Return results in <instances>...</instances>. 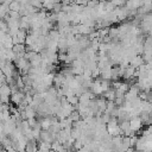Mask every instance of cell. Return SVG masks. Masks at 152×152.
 <instances>
[{"label":"cell","mask_w":152,"mask_h":152,"mask_svg":"<svg viewBox=\"0 0 152 152\" xmlns=\"http://www.w3.org/2000/svg\"><path fill=\"white\" fill-rule=\"evenodd\" d=\"M129 125H131V129L134 133V132H139L144 124H142V121H141V119L139 116H134V118H132L129 120Z\"/></svg>","instance_id":"6da1fadb"},{"label":"cell","mask_w":152,"mask_h":152,"mask_svg":"<svg viewBox=\"0 0 152 152\" xmlns=\"http://www.w3.org/2000/svg\"><path fill=\"white\" fill-rule=\"evenodd\" d=\"M25 99V93L24 91H21V90H19V91H17V93H12L11 94V102L12 103H14L15 106H18L23 100Z\"/></svg>","instance_id":"7a4b0ae2"},{"label":"cell","mask_w":152,"mask_h":152,"mask_svg":"<svg viewBox=\"0 0 152 152\" xmlns=\"http://www.w3.org/2000/svg\"><path fill=\"white\" fill-rule=\"evenodd\" d=\"M38 151V140L28 139L25 146V152H37Z\"/></svg>","instance_id":"3957f363"},{"label":"cell","mask_w":152,"mask_h":152,"mask_svg":"<svg viewBox=\"0 0 152 152\" xmlns=\"http://www.w3.org/2000/svg\"><path fill=\"white\" fill-rule=\"evenodd\" d=\"M12 91H11V87L7 83H4L2 86H0V96H11Z\"/></svg>","instance_id":"277c9868"},{"label":"cell","mask_w":152,"mask_h":152,"mask_svg":"<svg viewBox=\"0 0 152 152\" xmlns=\"http://www.w3.org/2000/svg\"><path fill=\"white\" fill-rule=\"evenodd\" d=\"M8 7H10V11H18V12H19V10H20V7H21V4H20L18 0H13V1L8 5Z\"/></svg>","instance_id":"5b68a950"},{"label":"cell","mask_w":152,"mask_h":152,"mask_svg":"<svg viewBox=\"0 0 152 152\" xmlns=\"http://www.w3.org/2000/svg\"><path fill=\"white\" fill-rule=\"evenodd\" d=\"M66 101L70 103V104H72V106H75V104H77L78 103V96L77 95H70V96H66Z\"/></svg>","instance_id":"8992f818"},{"label":"cell","mask_w":152,"mask_h":152,"mask_svg":"<svg viewBox=\"0 0 152 152\" xmlns=\"http://www.w3.org/2000/svg\"><path fill=\"white\" fill-rule=\"evenodd\" d=\"M0 31H4L6 33H8V31H10L8 25H7L6 20H4V19H0Z\"/></svg>","instance_id":"52a82bcc"},{"label":"cell","mask_w":152,"mask_h":152,"mask_svg":"<svg viewBox=\"0 0 152 152\" xmlns=\"http://www.w3.org/2000/svg\"><path fill=\"white\" fill-rule=\"evenodd\" d=\"M0 152H8L7 150H5V148H2V150H0Z\"/></svg>","instance_id":"ba28073f"},{"label":"cell","mask_w":152,"mask_h":152,"mask_svg":"<svg viewBox=\"0 0 152 152\" xmlns=\"http://www.w3.org/2000/svg\"><path fill=\"white\" fill-rule=\"evenodd\" d=\"M4 2V0H0V4H2Z\"/></svg>","instance_id":"9c48e42d"}]
</instances>
